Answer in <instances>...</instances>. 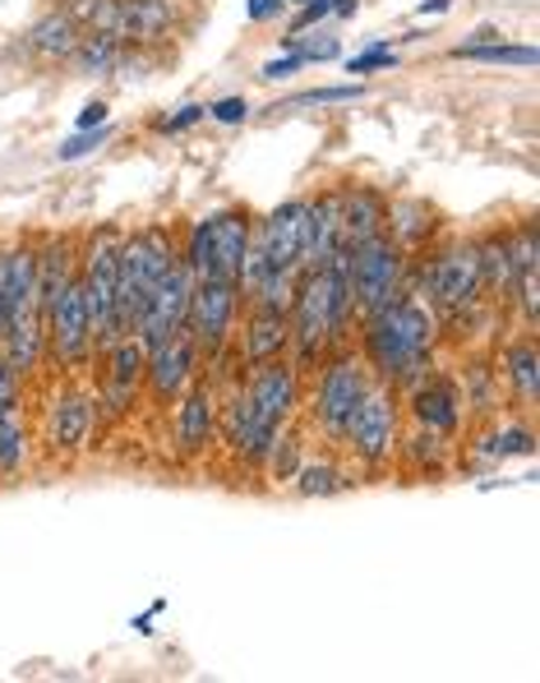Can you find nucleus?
<instances>
[{
    "label": "nucleus",
    "instance_id": "obj_24",
    "mask_svg": "<svg viewBox=\"0 0 540 683\" xmlns=\"http://www.w3.org/2000/svg\"><path fill=\"white\" fill-rule=\"evenodd\" d=\"M70 14H74V23H80V29L102 33V38H116V29H120V0H74Z\"/></svg>",
    "mask_w": 540,
    "mask_h": 683
},
{
    "label": "nucleus",
    "instance_id": "obj_18",
    "mask_svg": "<svg viewBox=\"0 0 540 683\" xmlns=\"http://www.w3.org/2000/svg\"><path fill=\"white\" fill-rule=\"evenodd\" d=\"M292 342V324L287 314H273V309H254V319L241 337V360L245 365H264V360H277V351Z\"/></svg>",
    "mask_w": 540,
    "mask_h": 683
},
{
    "label": "nucleus",
    "instance_id": "obj_14",
    "mask_svg": "<svg viewBox=\"0 0 540 683\" xmlns=\"http://www.w3.org/2000/svg\"><path fill=\"white\" fill-rule=\"evenodd\" d=\"M144 370H148V383H152V392H158L162 402H171L176 392L190 383V370H194V342L176 333V337L158 342V347H148Z\"/></svg>",
    "mask_w": 540,
    "mask_h": 683
},
{
    "label": "nucleus",
    "instance_id": "obj_40",
    "mask_svg": "<svg viewBox=\"0 0 540 683\" xmlns=\"http://www.w3.org/2000/svg\"><path fill=\"white\" fill-rule=\"evenodd\" d=\"M6 324H10V264L0 254V337H6Z\"/></svg>",
    "mask_w": 540,
    "mask_h": 683
},
{
    "label": "nucleus",
    "instance_id": "obj_45",
    "mask_svg": "<svg viewBox=\"0 0 540 683\" xmlns=\"http://www.w3.org/2000/svg\"><path fill=\"white\" fill-rule=\"evenodd\" d=\"M282 6H305V0H282Z\"/></svg>",
    "mask_w": 540,
    "mask_h": 683
},
{
    "label": "nucleus",
    "instance_id": "obj_38",
    "mask_svg": "<svg viewBox=\"0 0 540 683\" xmlns=\"http://www.w3.org/2000/svg\"><path fill=\"white\" fill-rule=\"evenodd\" d=\"M300 65H310V61H305L300 51H287L282 61H268V65H264V78H287V74H296Z\"/></svg>",
    "mask_w": 540,
    "mask_h": 683
},
{
    "label": "nucleus",
    "instance_id": "obj_22",
    "mask_svg": "<svg viewBox=\"0 0 540 683\" xmlns=\"http://www.w3.org/2000/svg\"><path fill=\"white\" fill-rule=\"evenodd\" d=\"M416 416L430 434H448L457 425V402L448 383H421L416 388Z\"/></svg>",
    "mask_w": 540,
    "mask_h": 683
},
{
    "label": "nucleus",
    "instance_id": "obj_37",
    "mask_svg": "<svg viewBox=\"0 0 540 683\" xmlns=\"http://www.w3.org/2000/svg\"><path fill=\"white\" fill-rule=\"evenodd\" d=\"M14 407H19V383H14L10 360H0V416H10Z\"/></svg>",
    "mask_w": 540,
    "mask_h": 683
},
{
    "label": "nucleus",
    "instance_id": "obj_20",
    "mask_svg": "<svg viewBox=\"0 0 540 683\" xmlns=\"http://www.w3.org/2000/svg\"><path fill=\"white\" fill-rule=\"evenodd\" d=\"M107 351H112V398H116V411H120L125 402H130V392L139 388L148 351H144V342L135 333H125L116 347H107Z\"/></svg>",
    "mask_w": 540,
    "mask_h": 683
},
{
    "label": "nucleus",
    "instance_id": "obj_6",
    "mask_svg": "<svg viewBox=\"0 0 540 683\" xmlns=\"http://www.w3.org/2000/svg\"><path fill=\"white\" fill-rule=\"evenodd\" d=\"M398 282H402V245L398 241H360L356 250H347V286H351V301L360 309H379L383 301L398 296Z\"/></svg>",
    "mask_w": 540,
    "mask_h": 683
},
{
    "label": "nucleus",
    "instance_id": "obj_1",
    "mask_svg": "<svg viewBox=\"0 0 540 683\" xmlns=\"http://www.w3.org/2000/svg\"><path fill=\"white\" fill-rule=\"evenodd\" d=\"M430 347H434V324L416 301L393 296L379 309H370L366 351L383 379H416L430 365Z\"/></svg>",
    "mask_w": 540,
    "mask_h": 683
},
{
    "label": "nucleus",
    "instance_id": "obj_34",
    "mask_svg": "<svg viewBox=\"0 0 540 683\" xmlns=\"http://www.w3.org/2000/svg\"><path fill=\"white\" fill-rule=\"evenodd\" d=\"M351 97H360V88H310V93H300V97H292V102H282V107H273V112H287V107H305V102H351Z\"/></svg>",
    "mask_w": 540,
    "mask_h": 683
},
{
    "label": "nucleus",
    "instance_id": "obj_11",
    "mask_svg": "<svg viewBox=\"0 0 540 683\" xmlns=\"http://www.w3.org/2000/svg\"><path fill=\"white\" fill-rule=\"evenodd\" d=\"M370 392V379H366V370H360V360H338L332 370L324 375V383H319V398H315V420L328 430V434H342L347 430V420H351V411L360 407V398Z\"/></svg>",
    "mask_w": 540,
    "mask_h": 683
},
{
    "label": "nucleus",
    "instance_id": "obj_12",
    "mask_svg": "<svg viewBox=\"0 0 540 683\" xmlns=\"http://www.w3.org/2000/svg\"><path fill=\"white\" fill-rule=\"evenodd\" d=\"M480 250L476 245H457L448 254H440V264L430 269V301L440 309H462L472 305L476 292H480Z\"/></svg>",
    "mask_w": 540,
    "mask_h": 683
},
{
    "label": "nucleus",
    "instance_id": "obj_44",
    "mask_svg": "<svg viewBox=\"0 0 540 683\" xmlns=\"http://www.w3.org/2000/svg\"><path fill=\"white\" fill-rule=\"evenodd\" d=\"M453 0H421V14H444Z\"/></svg>",
    "mask_w": 540,
    "mask_h": 683
},
{
    "label": "nucleus",
    "instance_id": "obj_13",
    "mask_svg": "<svg viewBox=\"0 0 540 683\" xmlns=\"http://www.w3.org/2000/svg\"><path fill=\"white\" fill-rule=\"evenodd\" d=\"M260 241L268 250V264L282 273H296L300 269V254H305V203H282L277 213L260 227Z\"/></svg>",
    "mask_w": 540,
    "mask_h": 683
},
{
    "label": "nucleus",
    "instance_id": "obj_35",
    "mask_svg": "<svg viewBox=\"0 0 540 683\" xmlns=\"http://www.w3.org/2000/svg\"><path fill=\"white\" fill-rule=\"evenodd\" d=\"M389 65H398V56H393V51H383V46H374V51H366V56H351L347 74H370V70H389Z\"/></svg>",
    "mask_w": 540,
    "mask_h": 683
},
{
    "label": "nucleus",
    "instance_id": "obj_27",
    "mask_svg": "<svg viewBox=\"0 0 540 683\" xmlns=\"http://www.w3.org/2000/svg\"><path fill=\"white\" fill-rule=\"evenodd\" d=\"M74 61H80L84 74H107V70L120 65V46H116V38L88 33V38L80 42V51H74Z\"/></svg>",
    "mask_w": 540,
    "mask_h": 683
},
{
    "label": "nucleus",
    "instance_id": "obj_39",
    "mask_svg": "<svg viewBox=\"0 0 540 683\" xmlns=\"http://www.w3.org/2000/svg\"><path fill=\"white\" fill-rule=\"evenodd\" d=\"M495 443H499L495 453H531V434H522V430H504Z\"/></svg>",
    "mask_w": 540,
    "mask_h": 683
},
{
    "label": "nucleus",
    "instance_id": "obj_10",
    "mask_svg": "<svg viewBox=\"0 0 540 683\" xmlns=\"http://www.w3.org/2000/svg\"><path fill=\"white\" fill-rule=\"evenodd\" d=\"M342 434L351 439L356 458H366V462H383V458H389L393 443H398V416H393L389 392H366V398H360V407L351 411Z\"/></svg>",
    "mask_w": 540,
    "mask_h": 683
},
{
    "label": "nucleus",
    "instance_id": "obj_30",
    "mask_svg": "<svg viewBox=\"0 0 540 683\" xmlns=\"http://www.w3.org/2000/svg\"><path fill=\"white\" fill-rule=\"evenodd\" d=\"M421 218H430V213H425V203H398V213H393L398 241H421V235L430 231V222H421Z\"/></svg>",
    "mask_w": 540,
    "mask_h": 683
},
{
    "label": "nucleus",
    "instance_id": "obj_4",
    "mask_svg": "<svg viewBox=\"0 0 540 683\" xmlns=\"http://www.w3.org/2000/svg\"><path fill=\"white\" fill-rule=\"evenodd\" d=\"M245 398H250V439H245L241 453L250 462H264L277 430H282V420H287L292 407H296V370L282 360H264V370L254 375Z\"/></svg>",
    "mask_w": 540,
    "mask_h": 683
},
{
    "label": "nucleus",
    "instance_id": "obj_36",
    "mask_svg": "<svg viewBox=\"0 0 540 683\" xmlns=\"http://www.w3.org/2000/svg\"><path fill=\"white\" fill-rule=\"evenodd\" d=\"M245 102L241 97H222V102H213V107H203V116H213V120H222V125H236V120H245Z\"/></svg>",
    "mask_w": 540,
    "mask_h": 683
},
{
    "label": "nucleus",
    "instance_id": "obj_17",
    "mask_svg": "<svg viewBox=\"0 0 540 683\" xmlns=\"http://www.w3.org/2000/svg\"><path fill=\"white\" fill-rule=\"evenodd\" d=\"M176 23L171 0H120V29L116 38L125 42H158Z\"/></svg>",
    "mask_w": 540,
    "mask_h": 683
},
{
    "label": "nucleus",
    "instance_id": "obj_19",
    "mask_svg": "<svg viewBox=\"0 0 540 683\" xmlns=\"http://www.w3.org/2000/svg\"><path fill=\"white\" fill-rule=\"evenodd\" d=\"M80 42H84V33H80V23H74L70 10L46 14V19H38L33 29H29V46L38 51V56H46V61L74 56V51H80Z\"/></svg>",
    "mask_w": 540,
    "mask_h": 683
},
{
    "label": "nucleus",
    "instance_id": "obj_29",
    "mask_svg": "<svg viewBox=\"0 0 540 683\" xmlns=\"http://www.w3.org/2000/svg\"><path fill=\"white\" fill-rule=\"evenodd\" d=\"M19 462H23V430L10 411V416H0V471H14Z\"/></svg>",
    "mask_w": 540,
    "mask_h": 683
},
{
    "label": "nucleus",
    "instance_id": "obj_23",
    "mask_svg": "<svg viewBox=\"0 0 540 683\" xmlns=\"http://www.w3.org/2000/svg\"><path fill=\"white\" fill-rule=\"evenodd\" d=\"M84 434H88V402L70 392V398H61L56 411H51V443H56V449H80Z\"/></svg>",
    "mask_w": 540,
    "mask_h": 683
},
{
    "label": "nucleus",
    "instance_id": "obj_25",
    "mask_svg": "<svg viewBox=\"0 0 540 683\" xmlns=\"http://www.w3.org/2000/svg\"><path fill=\"white\" fill-rule=\"evenodd\" d=\"M457 61H480V65H536V46H504V42H485V46H457Z\"/></svg>",
    "mask_w": 540,
    "mask_h": 683
},
{
    "label": "nucleus",
    "instance_id": "obj_21",
    "mask_svg": "<svg viewBox=\"0 0 540 683\" xmlns=\"http://www.w3.org/2000/svg\"><path fill=\"white\" fill-rule=\"evenodd\" d=\"M180 453H199L203 443L213 439V398H209V388H194L186 407H180Z\"/></svg>",
    "mask_w": 540,
    "mask_h": 683
},
{
    "label": "nucleus",
    "instance_id": "obj_41",
    "mask_svg": "<svg viewBox=\"0 0 540 683\" xmlns=\"http://www.w3.org/2000/svg\"><path fill=\"white\" fill-rule=\"evenodd\" d=\"M199 116H203V107H180L176 116H167V120H162V135H176V129H190Z\"/></svg>",
    "mask_w": 540,
    "mask_h": 683
},
{
    "label": "nucleus",
    "instance_id": "obj_32",
    "mask_svg": "<svg viewBox=\"0 0 540 683\" xmlns=\"http://www.w3.org/2000/svg\"><path fill=\"white\" fill-rule=\"evenodd\" d=\"M273 471H277V481H296V471H300V449H296V439H273Z\"/></svg>",
    "mask_w": 540,
    "mask_h": 683
},
{
    "label": "nucleus",
    "instance_id": "obj_42",
    "mask_svg": "<svg viewBox=\"0 0 540 683\" xmlns=\"http://www.w3.org/2000/svg\"><path fill=\"white\" fill-rule=\"evenodd\" d=\"M97 125H107V102H88L80 112V129H97Z\"/></svg>",
    "mask_w": 540,
    "mask_h": 683
},
{
    "label": "nucleus",
    "instance_id": "obj_15",
    "mask_svg": "<svg viewBox=\"0 0 540 683\" xmlns=\"http://www.w3.org/2000/svg\"><path fill=\"white\" fill-rule=\"evenodd\" d=\"M342 250V227H338V195L305 203V269H324L332 254Z\"/></svg>",
    "mask_w": 540,
    "mask_h": 683
},
{
    "label": "nucleus",
    "instance_id": "obj_43",
    "mask_svg": "<svg viewBox=\"0 0 540 683\" xmlns=\"http://www.w3.org/2000/svg\"><path fill=\"white\" fill-rule=\"evenodd\" d=\"M245 10H250V19H273L282 10V0H250Z\"/></svg>",
    "mask_w": 540,
    "mask_h": 683
},
{
    "label": "nucleus",
    "instance_id": "obj_8",
    "mask_svg": "<svg viewBox=\"0 0 540 683\" xmlns=\"http://www.w3.org/2000/svg\"><path fill=\"white\" fill-rule=\"evenodd\" d=\"M46 314V337H51V351L61 360H84L88 356V342H93V328H88V305H84V286L74 273H65L56 282V292L46 296L42 305Z\"/></svg>",
    "mask_w": 540,
    "mask_h": 683
},
{
    "label": "nucleus",
    "instance_id": "obj_9",
    "mask_svg": "<svg viewBox=\"0 0 540 683\" xmlns=\"http://www.w3.org/2000/svg\"><path fill=\"white\" fill-rule=\"evenodd\" d=\"M236 292H241L236 282H218V277L194 282L186 328L194 333V342L203 351H218L231 337V324H236Z\"/></svg>",
    "mask_w": 540,
    "mask_h": 683
},
{
    "label": "nucleus",
    "instance_id": "obj_7",
    "mask_svg": "<svg viewBox=\"0 0 540 683\" xmlns=\"http://www.w3.org/2000/svg\"><path fill=\"white\" fill-rule=\"evenodd\" d=\"M190 292H194V273L190 264H171L162 273V282L148 292L144 309H139V324H135V337L148 347H158V342L176 337L180 328H186V314H190Z\"/></svg>",
    "mask_w": 540,
    "mask_h": 683
},
{
    "label": "nucleus",
    "instance_id": "obj_5",
    "mask_svg": "<svg viewBox=\"0 0 540 683\" xmlns=\"http://www.w3.org/2000/svg\"><path fill=\"white\" fill-rule=\"evenodd\" d=\"M245 241H250V222L241 213H213V218H203L194 227V235H190V254H186L194 282H203V277L236 282Z\"/></svg>",
    "mask_w": 540,
    "mask_h": 683
},
{
    "label": "nucleus",
    "instance_id": "obj_28",
    "mask_svg": "<svg viewBox=\"0 0 540 683\" xmlns=\"http://www.w3.org/2000/svg\"><path fill=\"white\" fill-rule=\"evenodd\" d=\"M254 301H260V309L287 314V309H292V301H296V273H282V269H273V273L264 277L260 292H254Z\"/></svg>",
    "mask_w": 540,
    "mask_h": 683
},
{
    "label": "nucleus",
    "instance_id": "obj_31",
    "mask_svg": "<svg viewBox=\"0 0 540 683\" xmlns=\"http://www.w3.org/2000/svg\"><path fill=\"white\" fill-rule=\"evenodd\" d=\"M107 135L112 129L107 125H97V129H80V135H70L56 153H61V162H74V157H84V153H93L97 144H107Z\"/></svg>",
    "mask_w": 540,
    "mask_h": 683
},
{
    "label": "nucleus",
    "instance_id": "obj_2",
    "mask_svg": "<svg viewBox=\"0 0 540 683\" xmlns=\"http://www.w3.org/2000/svg\"><path fill=\"white\" fill-rule=\"evenodd\" d=\"M176 264V250H171V235L148 227L139 235L120 245V264H116V292H120V328L135 333L139 324V309L148 301V292L162 282V273Z\"/></svg>",
    "mask_w": 540,
    "mask_h": 683
},
{
    "label": "nucleus",
    "instance_id": "obj_3",
    "mask_svg": "<svg viewBox=\"0 0 540 683\" xmlns=\"http://www.w3.org/2000/svg\"><path fill=\"white\" fill-rule=\"evenodd\" d=\"M116 264H120V235L116 231H97L88 259H84V305H88V328L97 347H116L125 337L120 328V292H116Z\"/></svg>",
    "mask_w": 540,
    "mask_h": 683
},
{
    "label": "nucleus",
    "instance_id": "obj_26",
    "mask_svg": "<svg viewBox=\"0 0 540 683\" xmlns=\"http://www.w3.org/2000/svg\"><path fill=\"white\" fill-rule=\"evenodd\" d=\"M508 375H512V383L522 388V398L536 407V398H540V360H536V347H531V342H518V347H508Z\"/></svg>",
    "mask_w": 540,
    "mask_h": 683
},
{
    "label": "nucleus",
    "instance_id": "obj_16",
    "mask_svg": "<svg viewBox=\"0 0 540 683\" xmlns=\"http://www.w3.org/2000/svg\"><path fill=\"white\" fill-rule=\"evenodd\" d=\"M338 227H342V250H356L360 241H374L383 231V203L374 190H347L338 195Z\"/></svg>",
    "mask_w": 540,
    "mask_h": 683
},
{
    "label": "nucleus",
    "instance_id": "obj_33",
    "mask_svg": "<svg viewBox=\"0 0 540 683\" xmlns=\"http://www.w3.org/2000/svg\"><path fill=\"white\" fill-rule=\"evenodd\" d=\"M296 490L300 494H332V490H338V471H332V466H305V471H296Z\"/></svg>",
    "mask_w": 540,
    "mask_h": 683
}]
</instances>
